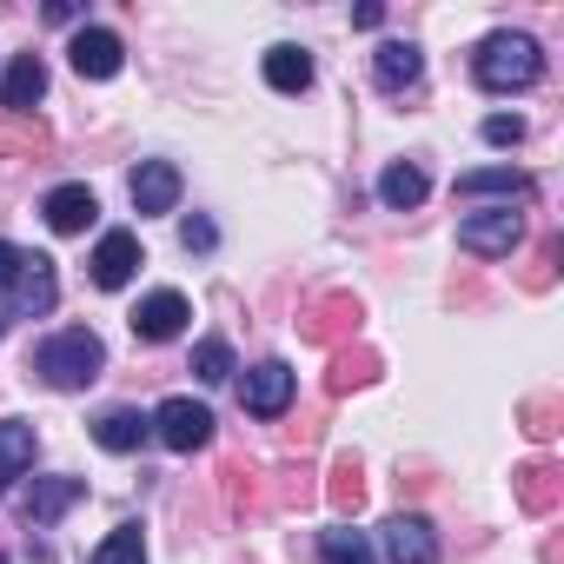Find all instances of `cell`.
Returning a JSON list of instances; mask_svg holds the SVG:
<instances>
[{
    "instance_id": "cell-1",
    "label": "cell",
    "mask_w": 564,
    "mask_h": 564,
    "mask_svg": "<svg viewBox=\"0 0 564 564\" xmlns=\"http://www.w3.org/2000/svg\"><path fill=\"white\" fill-rule=\"evenodd\" d=\"M34 372H41L54 392H80V386H94V379L107 372V346H100L87 326H67V333H54V339L34 352Z\"/></svg>"
},
{
    "instance_id": "cell-2",
    "label": "cell",
    "mask_w": 564,
    "mask_h": 564,
    "mask_svg": "<svg viewBox=\"0 0 564 564\" xmlns=\"http://www.w3.org/2000/svg\"><path fill=\"white\" fill-rule=\"evenodd\" d=\"M471 74H478V87H485V94H524V87H538L544 54H538V41H531V34H491V41L478 47Z\"/></svg>"
},
{
    "instance_id": "cell-3",
    "label": "cell",
    "mask_w": 564,
    "mask_h": 564,
    "mask_svg": "<svg viewBox=\"0 0 564 564\" xmlns=\"http://www.w3.org/2000/svg\"><path fill=\"white\" fill-rule=\"evenodd\" d=\"M359 319H366V313H359V300H352V293H319V300L300 313V339H313V346H333V352H339V346L359 333Z\"/></svg>"
},
{
    "instance_id": "cell-4",
    "label": "cell",
    "mask_w": 564,
    "mask_h": 564,
    "mask_svg": "<svg viewBox=\"0 0 564 564\" xmlns=\"http://www.w3.org/2000/svg\"><path fill=\"white\" fill-rule=\"evenodd\" d=\"M518 239H524V219H518L511 206H498V213H471V219L458 226V246L478 252V259H511Z\"/></svg>"
},
{
    "instance_id": "cell-5",
    "label": "cell",
    "mask_w": 564,
    "mask_h": 564,
    "mask_svg": "<svg viewBox=\"0 0 564 564\" xmlns=\"http://www.w3.org/2000/svg\"><path fill=\"white\" fill-rule=\"evenodd\" d=\"M153 432H160L166 452H199V445H213V412L193 405V399H166L153 412Z\"/></svg>"
},
{
    "instance_id": "cell-6",
    "label": "cell",
    "mask_w": 564,
    "mask_h": 564,
    "mask_svg": "<svg viewBox=\"0 0 564 564\" xmlns=\"http://www.w3.org/2000/svg\"><path fill=\"white\" fill-rule=\"evenodd\" d=\"M293 366H279V359H265V366H252L246 372V386H239V405L252 412V419H279V412H286L293 405Z\"/></svg>"
},
{
    "instance_id": "cell-7",
    "label": "cell",
    "mask_w": 564,
    "mask_h": 564,
    "mask_svg": "<svg viewBox=\"0 0 564 564\" xmlns=\"http://www.w3.org/2000/svg\"><path fill=\"white\" fill-rule=\"evenodd\" d=\"M379 551L392 557V564H438V538H432V524L425 518H386L379 524Z\"/></svg>"
},
{
    "instance_id": "cell-8",
    "label": "cell",
    "mask_w": 564,
    "mask_h": 564,
    "mask_svg": "<svg viewBox=\"0 0 564 564\" xmlns=\"http://www.w3.org/2000/svg\"><path fill=\"white\" fill-rule=\"evenodd\" d=\"M67 54H74V74H80V80H113V74H120V61H127L120 34H107V28H80Z\"/></svg>"
},
{
    "instance_id": "cell-9",
    "label": "cell",
    "mask_w": 564,
    "mask_h": 564,
    "mask_svg": "<svg viewBox=\"0 0 564 564\" xmlns=\"http://www.w3.org/2000/svg\"><path fill=\"white\" fill-rule=\"evenodd\" d=\"M54 300H61L54 259H47V252H21V272H14V306H21V313H54Z\"/></svg>"
},
{
    "instance_id": "cell-10",
    "label": "cell",
    "mask_w": 564,
    "mask_h": 564,
    "mask_svg": "<svg viewBox=\"0 0 564 564\" xmlns=\"http://www.w3.org/2000/svg\"><path fill=\"white\" fill-rule=\"evenodd\" d=\"M193 319V306L180 300V293H147L140 306H133V333L147 339V346H160V339H180V326Z\"/></svg>"
},
{
    "instance_id": "cell-11",
    "label": "cell",
    "mask_w": 564,
    "mask_h": 564,
    "mask_svg": "<svg viewBox=\"0 0 564 564\" xmlns=\"http://www.w3.org/2000/svg\"><path fill=\"white\" fill-rule=\"evenodd\" d=\"M518 505L538 511V518L557 511V505H564V465H557V458H524V465H518Z\"/></svg>"
},
{
    "instance_id": "cell-12",
    "label": "cell",
    "mask_w": 564,
    "mask_h": 564,
    "mask_svg": "<svg viewBox=\"0 0 564 564\" xmlns=\"http://www.w3.org/2000/svg\"><path fill=\"white\" fill-rule=\"evenodd\" d=\"M133 272H140V239H133V232H107V239L94 246V286L120 293Z\"/></svg>"
},
{
    "instance_id": "cell-13",
    "label": "cell",
    "mask_w": 564,
    "mask_h": 564,
    "mask_svg": "<svg viewBox=\"0 0 564 564\" xmlns=\"http://www.w3.org/2000/svg\"><path fill=\"white\" fill-rule=\"evenodd\" d=\"M133 206H140V213H173V206H180V166L147 160V166L133 173Z\"/></svg>"
},
{
    "instance_id": "cell-14",
    "label": "cell",
    "mask_w": 564,
    "mask_h": 564,
    "mask_svg": "<svg viewBox=\"0 0 564 564\" xmlns=\"http://www.w3.org/2000/svg\"><path fill=\"white\" fill-rule=\"evenodd\" d=\"M41 213H47V226H54V232H87V226H94V213H100V199H94L87 186H54Z\"/></svg>"
},
{
    "instance_id": "cell-15",
    "label": "cell",
    "mask_w": 564,
    "mask_h": 564,
    "mask_svg": "<svg viewBox=\"0 0 564 564\" xmlns=\"http://www.w3.org/2000/svg\"><path fill=\"white\" fill-rule=\"evenodd\" d=\"M147 432H153V419H140L133 405H113V412H100V419H94V438H100L107 452H140V445H147Z\"/></svg>"
},
{
    "instance_id": "cell-16",
    "label": "cell",
    "mask_w": 564,
    "mask_h": 564,
    "mask_svg": "<svg viewBox=\"0 0 564 564\" xmlns=\"http://www.w3.org/2000/svg\"><path fill=\"white\" fill-rule=\"evenodd\" d=\"M41 94H47V67H41V54H21V61L8 67V87H0V100H8V113H34Z\"/></svg>"
},
{
    "instance_id": "cell-17",
    "label": "cell",
    "mask_w": 564,
    "mask_h": 564,
    "mask_svg": "<svg viewBox=\"0 0 564 564\" xmlns=\"http://www.w3.org/2000/svg\"><path fill=\"white\" fill-rule=\"evenodd\" d=\"M265 87L272 94H306L313 87V54L306 47H272L265 54Z\"/></svg>"
},
{
    "instance_id": "cell-18",
    "label": "cell",
    "mask_w": 564,
    "mask_h": 564,
    "mask_svg": "<svg viewBox=\"0 0 564 564\" xmlns=\"http://www.w3.org/2000/svg\"><path fill=\"white\" fill-rule=\"evenodd\" d=\"M419 67H425V61H419V47H412V41H386V47H379V61H372V74H379V87H386V94L419 87Z\"/></svg>"
},
{
    "instance_id": "cell-19",
    "label": "cell",
    "mask_w": 564,
    "mask_h": 564,
    "mask_svg": "<svg viewBox=\"0 0 564 564\" xmlns=\"http://www.w3.org/2000/svg\"><path fill=\"white\" fill-rule=\"evenodd\" d=\"M379 379V352L372 346H339L333 352V372H326V392H359Z\"/></svg>"
},
{
    "instance_id": "cell-20",
    "label": "cell",
    "mask_w": 564,
    "mask_h": 564,
    "mask_svg": "<svg viewBox=\"0 0 564 564\" xmlns=\"http://www.w3.org/2000/svg\"><path fill=\"white\" fill-rule=\"evenodd\" d=\"M34 452H41V438H34L28 419H8V425H0V485H14V478L34 465Z\"/></svg>"
},
{
    "instance_id": "cell-21",
    "label": "cell",
    "mask_w": 564,
    "mask_h": 564,
    "mask_svg": "<svg viewBox=\"0 0 564 564\" xmlns=\"http://www.w3.org/2000/svg\"><path fill=\"white\" fill-rule=\"evenodd\" d=\"M80 498H87V478H41L34 498H28V518H34V524H54V518H61L67 505H80Z\"/></svg>"
},
{
    "instance_id": "cell-22",
    "label": "cell",
    "mask_w": 564,
    "mask_h": 564,
    "mask_svg": "<svg viewBox=\"0 0 564 564\" xmlns=\"http://www.w3.org/2000/svg\"><path fill=\"white\" fill-rule=\"evenodd\" d=\"M458 193H465V199H471V193H505V206H511V199L531 193V180H524L518 166H478V173H458Z\"/></svg>"
},
{
    "instance_id": "cell-23",
    "label": "cell",
    "mask_w": 564,
    "mask_h": 564,
    "mask_svg": "<svg viewBox=\"0 0 564 564\" xmlns=\"http://www.w3.org/2000/svg\"><path fill=\"white\" fill-rule=\"evenodd\" d=\"M379 199H386L392 213H412V206L425 199V173H419L412 160H399V166H386V180H379Z\"/></svg>"
},
{
    "instance_id": "cell-24",
    "label": "cell",
    "mask_w": 564,
    "mask_h": 564,
    "mask_svg": "<svg viewBox=\"0 0 564 564\" xmlns=\"http://www.w3.org/2000/svg\"><path fill=\"white\" fill-rule=\"evenodd\" d=\"M0 153H47V127L41 120H28V113H14V120H0Z\"/></svg>"
},
{
    "instance_id": "cell-25",
    "label": "cell",
    "mask_w": 564,
    "mask_h": 564,
    "mask_svg": "<svg viewBox=\"0 0 564 564\" xmlns=\"http://www.w3.org/2000/svg\"><path fill=\"white\" fill-rule=\"evenodd\" d=\"M326 498H333L339 511H359V505H366V471H359V458H339V465H333Z\"/></svg>"
},
{
    "instance_id": "cell-26",
    "label": "cell",
    "mask_w": 564,
    "mask_h": 564,
    "mask_svg": "<svg viewBox=\"0 0 564 564\" xmlns=\"http://www.w3.org/2000/svg\"><path fill=\"white\" fill-rule=\"evenodd\" d=\"M87 564H147V538H140V524H120V531L87 557Z\"/></svg>"
},
{
    "instance_id": "cell-27",
    "label": "cell",
    "mask_w": 564,
    "mask_h": 564,
    "mask_svg": "<svg viewBox=\"0 0 564 564\" xmlns=\"http://www.w3.org/2000/svg\"><path fill=\"white\" fill-rule=\"evenodd\" d=\"M319 551H326V564H372V544H366V531H352V524L326 531Z\"/></svg>"
},
{
    "instance_id": "cell-28",
    "label": "cell",
    "mask_w": 564,
    "mask_h": 564,
    "mask_svg": "<svg viewBox=\"0 0 564 564\" xmlns=\"http://www.w3.org/2000/svg\"><path fill=\"white\" fill-rule=\"evenodd\" d=\"M193 372H199L206 386L232 379V352H226V339H199V346H193Z\"/></svg>"
},
{
    "instance_id": "cell-29",
    "label": "cell",
    "mask_w": 564,
    "mask_h": 564,
    "mask_svg": "<svg viewBox=\"0 0 564 564\" xmlns=\"http://www.w3.org/2000/svg\"><path fill=\"white\" fill-rule=\"evenodd\" d=\"M518 419H524V432H531V438H551V432H557V419H564V405H557V399H524V412H518Z\"/></svg>"
},
{
    "instance_id": "cell-30",
    "label": "cell",
    "mask_w": 564,
    "mask_h": 564,
    "mask_svg": "<svg viewBox=\"0 0 564 564\" xmlns=\"http://www.w3.org/2000/svg\"><path fill=\"white\" fill-rule=\"evenodd\" d=\"M485 140H491V147H518V140H524V120H518V113H491V120H485Z\"/></svg>"
},
{
    "instance_id": "cell-31",
    "label": "cell",
    "mask_w": 564,
    "mask_h": 564,
    "mask_svg": "<svg viewBox=\"0 0 564 564\" xmlns=\"http://www.w3.org/2000/svg\"><path fill=\"white\" fill-rule=\"evenodd\" d=\"M226 478H232V485H226V491H232V505H252V498H259V485H252V471H246V465H232Z\"/></svg>"
},
{
    "instance_id": "cell-32",
    "label": "cell",
    "mask_w": 564,
    "mask_h": 564,
    "mask_svg": "<svg viewBox=\"0 0 564 564\" xmlns=\"http://www.w3.org/2000/svg\"><path fill=\"white\" fill-rule=\"evenodd\" d=\"M180 239H186V252H206V246H213V226H206V219H186Z\"/></svg>"
},
{
    "instance_id": "cell-33",
    "label": "cell",
    "mask_w": 564,
    "mask_h": 564,
    "mask_svg": "<svg viewBox=\"0 0 564 564\" xmlns=\"http://www.w3.org/2000/svg\"><path fill=\"white\" fill-rule=\"evenodd\" d=\"M14 272H21V252L0 239V286H14Z\"/></svg>"
},
{
    "instance_id": "cell-34",
    "label": "cell",
    "mask_w": 564,
    "mask_h": 564,
    "mask_svg": "<svg viewBox=\"0 0 564 564\" xmlns=\"http://www.w3.org/2000/svg\"><path fill=\"white\" fill-rule=\"evenodd\" d=\"M0 564H8V557H0Z\"/></svg>"
}]
</instances>
